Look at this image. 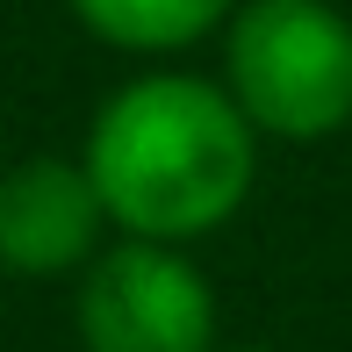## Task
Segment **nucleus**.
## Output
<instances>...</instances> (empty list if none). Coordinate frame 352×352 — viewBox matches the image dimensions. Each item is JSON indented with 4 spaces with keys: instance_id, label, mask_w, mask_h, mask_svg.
<instances>
[{
    "instance_id": "nucleus-1",
    "label": "nucleus",
    "mask_w": 352,
    "mask_h": 352,
    "mask_svg": "<svg viewBox=\"0 0 352 352\" xmlns=\"http://www.w3.org/2000/svg\"><path fill=\"white\" fill-rule=\"evenodd\" d=\"M79 166L108 223H122L137 245H180L237 216L259 151H252V122L223 87L158 72L122 87L94 116Z\"/></svg>"
},
{
    "instance_id": "nucleus-5",
    "label": "nucleus",
    "mask_w": 352,
    "mask_h": 352,
    "mask_svg": "<svg viewBox=\"0 0 352 352\" xmlns=\"http://www.w3.org/2000/svg\"><path fill=\"white\" fill-rule=\"evenodd\" d=\"M72 14L122 51H180L209 36L230 14V0H72Z\"/></svg>"
},
{
    "instance_id": "nucleus-3",
    "label": "nucleus",
    "mask_w": 352,
    "mask_h": 352,
    "mask_svg": "<svg viewBox=\"0 0 352 352\" xmlns=\"http://www.w3.org/2000/svg\"><path fill=\"white\" fill-rule=\"evenodd\" d=\"M87 352H216V295L173 245H116L79 287Z\"/></svg>"
},
{
    "instance_id": "nucleus-2",
    "label": "nucleus",
    "mask_w": 352,
    "mask_h": 352,
    "mask_svg": "<svg viewBox=\"0 0 352 352\" xmlns=\"http://www.w3.org/2000/svg\"><path fill=\"white\" fill-rule=\"evenodd\" d=\"M223 58L252 130L309 144L352 122V22L331 0H245Z\"/></svg>"
},
{
    "instance_id": "nucleus-4",
    "label": "nucleus",
    "mask_w": 352,
    "mask_h": 352,
    "mask_svg": "<svg viewBox=\"0 0 352 352\" xmlns=\"http://www.w3.org/2000/svg\"><path fill=\"white\" fill-rule=\"evenodd\" d=\"M101 195L72 158H22L0 173V266L8 274H65L101 245Z\"/></svg>"
},
{
    "instance_id": "nucleus-6",
    "label": "nucleus",
    "mask_w": 352,
    "mask_h": 352,
    "mask_svg": "<svg viewBox=\"0 0 352 352\" xmlns=\"http://www.w3.org/2000/svg\"><path fill=\"white\" fill-rule=\"evenodd\" d=\"M245 352H266V345H245Z\"/></svg>"
}]
</instances>
